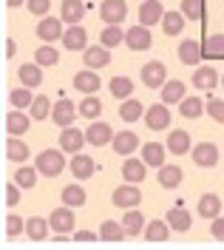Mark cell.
<instances>
[{
    "label": "cell",
    "mask_w": 224,
    "mask_h": 250,
    "mask_svg": "<svg viewBox=\"0 0 224 250\" xmlns=\"http://www.w3.org/2000/svg\"><path fill=\"white\" fill-rule=\"evenodd\" d=\"M85 134L82 131H77V128H63V134H60V148H63L65 154H77V151H82V145H85Z\"/></svg>",
    "instance_id": "52a82bcc"
},
{
    "label": "cell",
    "mask_w": 224,
    "mask_h": 250,
    "mask_svg": "<svg viewBox=\"0 0 224 250\" xmlns=\"http://www.w3.org/2000/svg\"><path fill=\"white\" fill-rule=\"evenodd\" d=\"M34 60L40 62V65H57L60 54H57V48H51V46H40L34 51Z\"/></svg>",
    "instance_id": "b9f144b4"
},
{
    "label": "cell",
    "mask_w": 224,
    "mask_h": 250,
    "mask_svg": "<svg viewBox=\"0 0 224 250\" xmlns=\"http://www.w3.org/2000/svg\"><path fill=\"white\" fill-rule=\"evenodd\" d=\"M119 117L125 120V123H136L139 117H142V103L139 100H122V105H119Z\"/></svg>",
    "instance_id": "d590c367"
},
{
    "label": "cell",
    "mask_w": 224,
    "mask_h": 250,
    "mask_svg": "<svg viewBox=\"0 0 224 250\" xmlns=\"http://www.w3.org/2000/svg\"><path fill=\"white\" fill-rule=\"evenodd\" d=\"M145 168H148V162L145 159H128L125 165H122V176L128 179V182H142L145 179Z\"/></svg>",
    "instance_id": "f1b7e54d"
},
{
    "label": "cell",
    "mask_w": 224,
    "mask_h": 250,
    "mask_svg": "<svg viewBox=\"0 0 224 250\" xmlns=\"http://www.w3.org/2000/svg\"><path fill=\"white\" fill-rule=\"evenodd\" d=\"M74 88L82 94H96L99 91V74H94V68H88V71H77V77H74Z\"/></svg>",
    "instance_id": "d6986e66"
},
{
    "label": "cell",
    "mask_w": 224,
    "mask_h": 250,
    "mask_svg": "<svg viewBox=\"0 0 224 250\" xmlns=\"http://www.w3.org/2000/svg\"><path fill=\"white\" fill-rule=\"evenodd\" d=\"M205 54H207V57H224V34H213V37H207V43H205Z\"/></svg>",
    "instance_id": "f6af8a7d"
},
{
    "label": "cell",
    "mask_w": 224,
    "mask_h": 250,
    "mask_svg": "<svg viewBox=\"0 0 224 250\" xmlns=\"http://www.w3.org/2000/svg\"><path fill=\"white\" fill-rule=\"evenodd\" d=\"M142 202V193H139V188L133 185H119L113 190V205L116 208H136V205Z\"/></svg>",
    "instance_id": "3957f363"
},
{
    "label": "cell",
    "mask_w": 224,
    "mask_h": 250,
    "mask_svg": "<svg viewBox=\"0 0 224 250\" xmlns=\"http://www.w3.org/2000/svg\"><path fill=\"white\" fill-rule=\"evenodd\" d=\"M207 114L216 120V123H224V100L210 97V100H207Z\"/></svg>",
    "instance_id": "681fc988"
},
{
    "label": "cell",
    "mask_w": 224,
    "mask_h": 250,
    "mask_svg": "<svg viewBox=\"0 0 224 250\" xmlns=\"http://www.w3.org/2000/svg\"><path fill=\"white\" fill-rule=\"evenodd\" d=\"M219 210H222V199H219V196L205 193V196L199 199V213H202L205 219H216L219 216Z\"/></svg>",
    "instance_id": "e575fe53"
},
{
    "label": "cell",
    "mask_w": 224,
    "mask_h": 250,
    "mask_svg": "<svg viewBox=\"0 0 224 250\" xmlns=\"http://www.w3.org/2000/svg\"><path fill=\"white\" fill-rule=\"evenodd\" d=\"M142 159L150 168H162L165 165V145H159V142H145Z\"/></svg>",
    "instance_id": "4316f807"
},
{
    "label": "cell",
    "mask_w": 224,
    "mask_h": 250,
    "mask_svg": "<svg viewBox=\"0 0 224 250\" xmlns=\"http://www.w3.org/2000/svg\"><path fill=\"white\" fill-rule=\"evenodd\" d=\"M193 162H196L199 168H213V165L219 162V148H216L213 142H199V145L193 148Z\"/></svg>",
    "instance_id": "277c9868"
},
{
    "label": "cell",
    "mask_w": 224,
    "mask_h": 250,
    "mask_svg": "<svg viewBox=\"0 0 224 250\" xmlns=\"http://www.w3.org/2000/svg\"><path fill=\"white\" fill-rule=\"evenodd\" d=\"M85 140L99 148V145H105V142H113V128L108 123H91L85 128Z\"/></svg>",
    "instance_id": "9c48e42d"
},
{
    "label": "cell",
    "mask_w": 224,
    "mask_h": 250,
    "mask_svg": "<svg viewBox=\"0 0 224 250\" xmlns=\"http://www.w3.org/2000/svg\"><path fill=\"white\" fill-rule=\"evenodd\" d=\"M23 3H29V0H6L9 9H17V6H23Z\"/></svg>",
    "instance_id": "6f0895ef"
},
{
    "label": "cell",
    "mask_w": 224,
    "mask_h": 250,
    "mask_svg": "<svg viewBox=\"0 0 224 250\" xmlns=\"http://www.w3.org/2000/svg\"><path fill=\"white\" fill-rule=\"evenodd\" d=\"M82 60H85L88 68H105V65L111 62V54H108L105 46H88L85 54H82Z\"/></svg>",
    "instance_id": "e0dca14e"
},
{
    "label": "cell",
    "mask_w": 224,
    "mask_h": 250,
    "mask_svg": "<svg viewBox=\"0 0 224 250\" xmlns=\"http://www.w3.org/2000/svg\"><path fill=\"white\" fill-rule=\"evenodd\" d=\"M63 154H65L63 148H60V151H54V148L40 151V154H37V165H34V168L43 173V176H51V179H54V176H60V173L65 171V156Z\"/></svg>",
    "instance_id": "6da1fadb"
},
{
    "label": "cell",
    "mask_w": 224,
    "mask_h": 250,
    "mask_svg": "<svg viewBox=\"0 0 224 250\" xmlns=\"http://www.w3.org/2000/svg\"><path fill=\"white\" fill-rule=\"evenodd\" d=\"M182 15L190 17V20H202V15H205L202 0H182Z\"/></svg>",
    "instance_id": "7dc6e473"
},
{
    "label": "cell",
    "mask_w": 224,
    "mask_h": 250,
    "mask_svg": "<svg viewBox=\"0 0 224 250\" xmlns=\"http://www.w3.org/2000/svg\"><path fill=\"white\" fill-rule=\"evenodd\" d=\"M43 65L40 62H26V65H20L17 68V77L23 85H29V88H37L40 83H43V71H40Z\"/></svg>",
    "instance_id": "ac0fdd59"
},
{
    "label": "cell",
    "mask_w": 224,
    "mask_h": 250,
    "mask_svg": "<svg viewBox=\"0 0 224 250\" xmlns=\"http://www.w3.org/2000/svg\"><path fill=\"white\" fill-rule=\"evenodd\" d=\"M210 233H213V239L224 242V219H222V216L213 219V225H210Z\"/></svg>",
    "instance_id": "db71d44e"
},
{
    "label": "cell",
    "mask_w": 224,
    "mask_h": 250,
    "mask_svg": "<svg viewBox=\"0 0 224 250\" xmlns=\"http://www.w3.org/2000/svg\"><path fill=\"white\" fill-rule=\"evenodd\" d=\"M60 40H63V46L68 48V51H80V48H88V46H85V43H88V34H85V29H82L80 23H74V26L65 31Z\"/></svg>",
    "instance_id": "9a60e30c"
},
{
    "label": "cell",
    "mask_w": 224,
    "mask_h": 250,
    "mask_svg": "<svg viewBox=\"0 0 224 250\" xmlns=\"http://www.w3.org/2000/svg\"><path fill=\"white\" fill-rule=\"evenodd\" d=\"M170 230H173V228H170L168 222H162V219H153V222H150V225L145 228V239H148V242H156V245H159V242H168Z\"/></svg>",
    "instance_id": "484cf974"
},
{
    "label": "cell",
    "mask_w": 224,
    "mask_h": 250,
    "mask_svg": "<svg viewBox=\"0 0 224 250\" xmlns=\"http://www.w3.org/2000/svg\"><path fill=\"white\" fill-rule=\"evenodd\" d=\"M222 85H224V74H222Z\"/></svg>",
    "instance_id": "680465c9"
},
{
    "label": "cell",
    "mask_w": 224,
    "mask_h": 250,
    "mask_svg": "<svg viewBox=\"0 0 224 250\" xmlns=\"http://www.w3.org/2000/svg\"><path fill=\"white\" fill-rule=\"evenodd\" d=\"M122 37H125V34H122V29H119V26H108V29L99 34V40H102V46H105V48L119 46V43H122Z\"/></svg>",
    "instance_id": "ee69618b"
},
{
    "label": "cell",
    "mask_w": 224,
    "mask_h": 250,
    "mask_svg": "<svg viewBox=\"0 0 224 250\" xmlns=\"http://www.w3.org/2000/svg\"><path fill=\"white\" fill-rule=\"evenodd\" d=\"M165 77H168L165 62L150 60V62H145V65H142V83L148 85V88H159L162 83H165Z\"/></svg>",
    "instance_id": "5b68a950"
},
{
    "label": "cell",
    "mask_w": 224,
    "mask_h": 250,
    "mask_svg": "<svg viewBox=\"0 0 224 250\" xmlns=\"http://www.w3.org/2000/svg\"><path fill=\"white\" fill-rule=\"evenodd\" d=\"M122 225H125V233L128 236H139L145 228V216L139 213V210H133V208H128V213L122 216Z\"/></svg>",
    "instance_id": "1f68e13d"
},
{
    "label": "cell",
    "mask_w": 224,
    "mask_h": 250,
    "mask_svg": "<svg viewBox=\"0 0 224 250\" xmlns=\"http://www.w3.org/2000/svg\"><path fill=\"white\" fill-rule=\"evenodd\" d=\"M202 54H205V46L196 43V40H182L179 43V60L185 62V65H196V62L202 60Z\"/></svg>",
    "instance_id": "2e32d148"
},
{
    "label": "cell",
    "mask_w": 224,
    "mask_h": 250,
    "mask_svg": "<svg viewBox=\"0 0 224 250\" xmlns=\"http://www.w3.org/2000/svg\"><path fill=\"white\" fill-rule=\"evenodd\" d=\"M63 23L57 20V17H43L40 23H37V37L43 40V43H54L57 37H63Z\"/></svg>",
    "instance_id": "ba28073f"
},
{
    "label": "cell",
    "mask_w": 224,
    "mask_h": 250,
    "mask_svg": "<svg viewBox=\"0 0 224 250\" xmlns=\"http://www.w3.org/2000/svg\"><path fill=\"white\" fill-rule=\"evenodd\" d=\"M48 114H51V103H48V97H34L32 103V120H46Z\"/></svg>",
    "instance_id": "7bdbcfd3"
},
{
    "label": "cell",
    "mask_w": 224,
    "mask_h": 250,
    "mask_svg": "<svg viewBox=\"0 0 224 250\" xmlns=\"http://www.w3.org/2000/svg\"><path fill=\"white\" fill-rule=\"evenodd\" d=\"M168 225H170L176 233H185V230H190L193 219L185 208H170V210H168Z\"/></svg>",
    "instance_id": "7402d4cb"
},
{
    "label": "cell",
    "mask_w": 224,
    "mask_h": 250,
    "mask_svg": "<svg viewBox=\"0 0 224 250\" xmlns=\"http://www.w3.org/2000/svg\"><path fill=\"white\" fill-rule=\"evenodd\" d=\"M162 17H165V9H162L159 0H142V6H139V23L142 26L162 23Z\"/></svg>",
    "instance_id": "5bb4252c"
},
{
    "label": "cell",
    "mask_w": 224,
    "mask_h": 250,
    "mask_svg": "<svg viewBox=\"0 0 224 250\" xmlns=\"http://www.w3.org/2000/svg\"><path fill=\"white\" fill-rule=\"evenodd\" d=\"M193 85H196V88H216V85H219V74H216V68H213V65H202V68H196V74H193Z\"/></svg>",
    "instance_id": "cb8c5ba5"
},
{
    "label": "cell",
    "mask_w": 224,
    "mask_h": 250,
    "mask_svg": "<svg viewBox=\"0 0 224 250\" xmlns=\"http://www.w3.org/2000/svg\"><path fill=\"white\" fill-rule=\"evenodd\" d=\"M29 125H32V120H29L23 111H12V114H6V131H9L12 137L26 134V131H29Z\"/></svg>",
    "instance_id": "44dd1931"
},
{
    "label": "cell",
    "mask_w": 224,
    "mask_h": 250,
    "mask_svg": "<svg viewBox=\"0 0 224 250\" xmlns=\"http://www.w3.org/2000/svg\"><path fill=\"white\" fill-rule=\"evenodd\" d=\"M182 29H185V15H182V12H168V15L162 17V31H165L168 37L182 34Z\"/></svg>",
    "instance_id": "83f0119b"
},
{
    "label": "cell",
    "mask_w": 224,
    "mask_h": 250,
    "mask_svg": "<svg viewBox=\"0 0 224 250\" xmlns=\"http://www.w3.org/2000/svg\"><path fill=\"white\" fill-rule=\"evenodd\" d=\"M6 156L12 159V162H23L26 156H29V145L20 140H9L6 142Z\"/></svg>",
    "instance_id": "60d3db41"
},
{
    "label": "cell",
    "mask_w": 224,
    "mask_h": 250,
    "mask_svg": "<svg viewBox=\"0 0 224 250\" xmlns=\"http://www.w3.org/2000/svg\"><path fill=\"white\" fill-rule=\"evenodd\" d=\"M51 117H54V123L60 125V128H68V125L74 123V117H77V105L71 100H60V103H54Z\"/></svg>",
    "instance_id": "8fae6325"
},
{
    "label": "cell",
    "mask_w": 224,
    "mask_h": 250,
    "mask_svg": "<svg viewBox=\"0 0 224 250\" xmlns=\"http://www.w3.org/2000/svg\"><path fill=\"white\" fill-rule=\"evenodd\" d=\"M63 202L68 205V208H82V205H85V190H82L80 185L63 188Z\"/></svg>",
    "instance_id": "74e56055"
},
{
    "label": "cell",
    "mask_w": 224,
    "mask_h": 250,
    "mask_svg": "<svg viewBox=\"0 0 224 250\" xmlns=\"http://www.w3.org/2000/svg\"><path fill=\"white\" fill-rule=\"evenodd\" d=\"M48 228H51V222H46V219H37L32 216L29 222H26V236L32 239V242H43L48 236Z\"/></svg>",
    "instance_id": "f546056e"
},
{
    "label": "cell",
    "mask_w": 224,
    "mask_h": 250,
    "mask_svg": "<svg viewBox=\"0 0 224 250\" xmlns=\"http://www.w3.org/2000/svg\"><path fill=\"white\" fill-rule=\"evenodd\" d=\"M125 43H128V48H133V51H145V48H150V31H148V26H133V29L125 31Z\"/></svg>",
    "instance_id": "8992f818"
},
{
    "label": "cell",
    "mask_w": 224,
    "mask_h": 250,
    "mask_svg": "<svg viewBox=\"0 0 224 250\" xmlns=\"http://www.w3.org/2000/svg\"><path fill=\"white\" fill-rule=\"evenodd\" d=\"M60 12H63L65 23H71V26H74V23H80V20H82L85 6H82L80 0H63V9H60Z\"/></svg>",
    "instance_id": "d6a6232c"
},
{
    "label": "cell",
    "mask_w": 224,
    "mask_h": 250,
    "mask_svg": "<svg viewBox=\"0 0 224 250\" xmlns=\"http://www.w3.org/2000/svg\"><path fill=\"white\" fill-rule=\"evenodd\" d=\"M9 100H12V105L17 108H26V105H32V91H29V85H23V88H15V91L9 94Z\"/></svg>",
    "instance_id": "c3c4849f"
},
{
    "label": "cell",
    "mask_w": 224,
    "mask_h": 250,
    "mask_svg": "<svg viewBox=\"0 0 224 250\" xmlns=\"http://www.w3.org/2000/svg\"><path fill=\"white\" fill-rule=\"evenodd\" d=\"M68 168H71V173H74L77 179H88V176H94V171H96L94 159L85 156V154H74V159H71Z\"/></svg>",
    "instance_id": "ffe728a7"
},
{
    "label": "cell",
    "mask_w": 224,
    "mask_h": 250,
    "mask_svg": "<svg viewBox=\"0 0 224 250\" xmlns=\"http://www.w3.org/2000/svg\"><path fill=\"white\" fill-rule=\"evenodd\" d=\"M182 117H187V120H196L202 111H207V103H202L199 97H187V100H182Z\"/></svg>",
    "instance_id": "8d00e7d4"
},
{
    "label": "cell",
    "mask_w": 224,
    "mask_h": 250,
    "mask_svg": "<svg viewBox=\"0 0 224 250\" xmlns=\"http://www.w3.org/2000/svg\"><path fill=\"white\" fill-rule=\"evenodd\" d=\"M113 151L119 156H131L136 148H139V137L133 134V131H119V134H113Z\"/></svg>",
    "instance_id": "30bf717a"
},
{
    "label": "cell",
    "mask_w": 224,
    "mask_h": 250,
    "mask_svg": "<svg viewBox=\"0 0 224 250\" xmlns=\"http://www.w3.org/2000/svg\"><path fill=\"white\" fill-rule=\"evenodd\" d=\"M23 230H26V222H23L20 216H9L6 219V236H20Z\"/></svg>",
    "instance_id": "f907efd6"
},
{
    "label": "cell",
    "mask_w": 224,
    "mask_h": 250,
    "mask_svg": "<svg viewBox=\"0 0 224 250\" xmlns=\"http://www.w3.org/2000/svg\"><path fill=\"white\" fill-rule=\"evenodd\" d=\"M168 151L170 154H187L190 151V134L187 131H170L168 134Z\"/></svg>",
    "instance_id": "d4e9b609"
},
{
    "label": "cell",
    "mask_w": 224,
    "mask_h": 250,
    "mask_svg": "<svg viewBox=\"0 0 224 250\" xmlns=\"http://www.w3.org/2000/svg\"><path fill=\"white\" fill-rule=\"evenodd\" d=\"M26 6H29V12H32V15H48L51 0H29Z\"/></svg>",
    "instance_id": "816d5d0a"
},
{
    "label": "cell",
    "mask_w": 224,
    "mask_h": 250,
    "mask_svg": "<svg viewBox=\"0 0 224 250\" xmlns=\"http://www.w3.org/2000/svg\"><path fill=\"white\" fill-rule=\"evenodd\" d=\"M3 199H6V205H17L20 202V185H6V196H3Z\"/></svg>",
    "instance_id": "f5cc1de1"
},
{
    "label": "cell",
    "mask_w": 224,
    "mask_h": 250,
    "mask_svg": "<svg viewBox=\"0 0 224 250\" xmlns=\"http://www.w3.org/2000/svg\"><path fill=\"white\" fill-rule=\"evenodd\" d=\"M122 236H128L125 233V225H116L113 219L102 222V228H99V239L102 242H122Z\"/></svg>",
    "instance_id": "4dcf8cb0"
},
{
    "label": "cell",
    "mask_w": 224,
    "mask_h": 250,
    "mask_svg": "<svg viewBox=\"0 0 224 250\" xmlns=\"http://www.w3.org/2000/svg\"><path fill=\"white\" fill-rule=\"evenodd\" d=\"M159 185L162 188H179L182 185V168H176V165H162L159 168Z\"/></svg>",
    "instance_id": "836d02e7"
},
{
    "label": "cell",
    "mask_w": 224,
    "mask_h": 250,
    "mask_svg": "<svg viewBox=\"0 0 224 250\" xmlns=\"http://www.w3.org/2000/svg\"><path fill=\"white\" fill-rule=\"evenodd\" d=\"M185 100V83L182 80H170L162 85V103L165 105H173V103H182Z\"/></svg>",
    "instance_id": "603a6c76"
},
{
    "label": "cell",
    "mask_w": 224,
    "mask_h": 250,
    "mask_svg": "<svg viewBox=\"0 0 224 250\" xmlns=\"http://www.w3.org/2000/svg\"><path fill=\"white\" fill-rule=\"evenodd\" d=\"M48 222H51L54 233H71V230H74V213H71L68 205H65V208H57V210L48 216Z\"/></svg>",
    "instance_id": "4fadbf2b"
},
{
    "label": "cell",
    "mask_w": 224,
    "mask_h": 250,
    "mask_svg": "<svg viewBox=\"0 0 224 250\" xmlns=\"http://www.w3.org/2000/svg\"><path fill=\"white\" fill-rule=\"evenodd\" d=\"M145 123H148L150 131H165L170 125V111L165 108V105H150V108L145 111Z\"/></svg>",
    "instance_id": "7c38bea8"
},
{
    "label": "cell",
    "mask_w": 224,
    "mask_h": 250,
    "mask_svg": "<svg viewBox=\"0 0 224 250\" xmlns=\"http://www.w3.org/2000/svg\"><path fill=\"white\" fill-rule=\"evenodd\" d=\"M37 173H40L37 168H20V171L15 173V182L20 188H34L37 185Z\"/></svg>",
    "instance_id": "bcb514c9"
},
{
    "label": "cell",
    "mask_w": 224,
    "mask_h": 250,
    "mask_svg": "<svg viewBox=\"0 0 224 250\" xmlns=\"http://www.w3.org/2000/svg\"><path fill=\"white\" fill-rule=\"evenodd\" d=\"M3 51H6V60H12V57H15V51H17L15 40H6V46H3Z\"/></svg>",
    "instance_id": "9f6ffc18"
},
{
    "label": "cell",
    "mask_w": 224,
    "mask_h": 250,
    "mask_svg": "<svg viewBox=\"0 0 224 250\" xmlns=\"http://www.w3.org/2000/svg\"><path fill=\"white\" fill-rule=\"evenodd\" d=\"M80 114L82 117H88V120H96V117L102 114V103L96 100L94 94H88V97L80 103Z\"/></svg>",
    "instance_id": "ab89813d"
},
{
    "label": "cell",
    "mask_w": 224,
    "mask_h": 250,
    "mask_svg": "<svg viewBox=\"0 0 224 250\" xmlns=\"http://www.w3.org/2000/svg\"><path fill=\"white\" fill-rule=\"evenodd\" d=\"M128 15V3L125 0H102L99 6V17L108 23V26H119Z\"/></svg>",
    "instance_id": "7a4b0ae2"
},
{
    "label": "cell",
    "mask_w": 224,
    "mask_h": 250,
    "mask_svg": "<svg viewBox=\"0 0 224 250\" xmlns=\"http://www.w3.org/2000/svg\"><path fill=\"white\" fill-rule=\"evenodd\" d=\"M96 239H99V236L91 233V230H77V236H74V242H77V245H94Z\"/></svg>",
    "instance_id": "11a10c76"
},
{
    "label": "cell",
    "mask_w": 224,
    "mask_h": 250,
    "mask_svg": "<svg viewBox=\"0 0 224 250\" xmlns=\"http://www.w3.org/2000/svg\"><path fill=\"white\" fill-rule=\"evenodd\" d=\"M111 94L116 100H128L131 94H133V83L128 77H113L111 80Z\"/></svg>",
    "instance_id": "f35d334b"
}]
</instances>
